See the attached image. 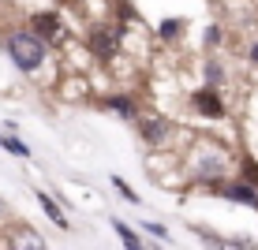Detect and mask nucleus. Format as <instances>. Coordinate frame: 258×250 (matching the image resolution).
I'll use <instances>...</instances> for the list:
<instances>
[{"mask_svg": "<svg viewBox=\"0 0 258 250\" xmlns=\"http://www.w3.org/2000/svg\"><path fill=\"white\" fill-rule=\"evenodd\" d=\"M0 45H4L8 60H12L23 75H38V71L45 67V60H49V45L34 30H8Z\"/></svg>", "mask_w": 258, "mask_h": 250, "instance_id": "f257e3e1", "label": "nucleus"}, {"mask_svg": "<svg viewBox=\"0 0 258 250\" xmlns=\"http://www.w3.org/2000/svg\"><path fill=\"white\" fill-rule=\"evenodd\" d=\"M120 41H123V26H94L90 30V52L101 64L120 56Z\"/></svg>", "mask_w": 258, "mask_h": 250, "instance_id": "f03ea898", "label": "nucleus"}, {"mask_svg": "<svg viewBox=\"0 0 258 250\" xmlns=\"http://www.w3.org/2000/svg\"><path fill=\"white\" fill-rule=\"evenodd\" d=\"M191 109L199 116H206V120H221L225 116V101H221L217 86H202V90L191 94Z\"/></svg>", "mask_w": 258, "mask_h": 250, "instance_id": "7ed1b4c3", "label": "nucleus"}, {"mask_svg": "<svg viewBox=\"0 0 258 250\" xmlns=\"http://www.w3.org/2000/svg\"><path fill=\"white\" fill-rule=\"evenodd\" d=\"M191 172H195V180H202V183H217L221 176H225V157L213 153V149H202V157L191 164Z\"/></svg>", "mask_w": 258, "mask_h": 250, "instance_id": "20e7f679", "label": "nucleus"}, {"mask_svg": "<svg viewBox=\"0 0 258 250\" xmlns=\"http://www.w3.org/2000/svg\"><path fill=\"white\" fill-rule=\"evenodd\" d=\"M139 135L146 146H165L168 135H172V123L165 116H146V120H139Z\"/></svg>", "mask_w": 258, "mask_h": 250, "instance_id": "39448f33", "label": "nucleus"}, {"mask_svg": "<svg viewBox=\"0 0 258 250\" xmlns=\"http://www.w3.org/2000/svg\"><path fill=\"white\" fill-rule=\"evenodd\" d=\"M221 194H225L228 202H236V205H247V209H258V187H251L247 180L225 183V187H221Z\"/></svg>", "mask_w": 258, "mask_h": 250, "instance_id": "423d86ee", "label": "nucleus"}, {"mask_svg": "<svg viewBox=\"0 0 258 250\" xmlns=\"http://www.w3.org/2000/svg\"><path fill=\"white\" fill-rule=\"evenodd\" d=\"M30 23H34L30 30L38 34L41 41H52V38H60V34H64V30H60V19H56L52 12H41V15H34Z\"/></svg>", "mask_w": 258, "mask_h": 250, "instance_id": "0eeeda50", "label": "nucleus"}, {"mask_svg": "<svg viewBox=\"0 0 258 250\" xmlns=\"http://www.w3.org/2000/svg\"><path fill=\"white\" fill-rule=\"evenodd\" d=\"M105 109H112V116H120V120H135V116H139L135 101H131V97H123V94L105 97Z\"/></svg>", "mask_w": 258, "mask_h": 250, "instance_id": "6e6552de", "label": "nucleus"}, {"mask_svg": "<svg viewBox=\"0 0 258 250\" xmlns=\"http://www.w3.org/2000/svg\"><path fill=\"white\" fill-rule=\"evenodd\" d=\"M38 202H41V209H45V217H49V220H52V224H56L60 231H71V220L64 217V209H60V205L52 202L49 194H38Z\"/></svg>", "mask_w": 258, "mask_h": 250, "instance_id": "1a4fd4ad", "label": "nucleus"}, {"mask_svg": "<svg viewBox=\"0 0 258 250\" xmlns=\"http://www.w3.org/2000/svg\"><path fill=\"white\" fill-rule=\"evenodd\" d=\"M0 146H4L12 157H23V160L30 157V146H26V142H19V138L12 135V131H8V135H0Z\"/></svg>", "mask_w": 258, "mask_h": 250, "instance_id": "9d476101", "label": "nucleus"}, {"mask_svg": "<svg viewBox=\"0 0 258 250\" xmlns=\"http://www.w3.org/2000/svg\"><path fill=\"white\" fill-rule=\"evenodd\" d=\"M202 78H206V86H221V82H225V64L206 60V64H202Z\"/></svg>", "mask_w": 258, "mask_h": 250, "instance_id": "9b49d317", "label": "nucleus"}, {"mask_svg": "<svg viewBox=\"0 0 258 250\" xmlns=\"http://www.w3.org/2000/svg\"><path fill=\"white\" fill-rule=\"evenodd\" d=\"M112 231L120 235V243H123V246H131V250H139V246H142V239L135 235V231H131V224H123V220H112Z\"/></svg>", "mask_w": 258, "mask_h": 250, "instance_id": "f8f14e48", "label": "nucleus"}, {"mask_svg": "<svg viewBox=\"0 0 258 250\" xmlns=\"http://www.w3.org/2000/svg\"><path fill=\"white\" fill-rule=\"evenodd\" d=\"M183 30H187V23H180V19H165L161 26H157V34H161L165 41H176V38H183Z\"/></svg>", "mask_w": 258, "mask_h": 250, "instance_id": "ddd939ff", "label": "nucleus"}, {"mask_svg": "<svg viewBox=\"0 0 258 250\" xmlns=\"http://www.w3.org/2000/svg\"><path fill=\"white\" fill-rule=\"evenodd\" d=\"M239 180H247L251 187H258V164L251 157H243V164H239Z\"/></svg>", "mask_w": 258, "mask_h": 250, "instance_id": "4468645a", "label": "nucleus"}, {"mask_svg": "<svg viewBox=\"0 0 258 250\" xmlns=\"http://www.w3.org/2000/svg\"><path fill=\"white\" fill-rule=\"evenodd\" d=\"M112 187H116V191H120V194H123V198H127L131 205H142V202H139V194H135V187H127V183L120 180V176H112Z\"/></svg>", "mask_w": 258, "mask_h": 250, "instance_id": "2eb2a0df", "label": "nucleus"}, {"mask_svg": "<svg viewBox=\"0 0 258 250\" xmlns=\"http://www.w3.org/2000/svg\"><path fill=\"white\" fill-rule=\"evenodd\" d=\"M146 231H154L161 243H168V228H165V224H157V220H146Z\"/></svg>", "mask_w": 258, "mask_h": 250, "instance_id": "dca6fc26", "label": "nucleus"}, {"mask_svg": "<svg viewBox=\"0 0 258 250\" xmlns=\"http://www.w3.org/2000/svg\"><path fill=\"white\" fill-rule=\"evenodd\" d=\"M217 41H221V26H210L206 30V45H217Z\"/></svg>", "mask_w": 258, "mask_h": 250, "instance_id": "f3484780", "label": "nucleus"}, {"mask_svg": "<svg viewBox=\"0 0 258 250\" xmlns=\"http://www.w3.org/2000/svg\"><path fill=\"white\" fill-rule=\"evenodd\" d=\"M247 56H251V64H258V41L251 45V52H247Z\"/></svg>", "mask_w": 258, "mask_h": 250, "instance_id": "a211bd4d", "label": "nucleus"}, {"mask_svg": "<svg viewBox=\"0 0 258 250\" xmlns=\"http://www.w3.org/2000/svg\"><path fill=\"white\" fill-rule=\"evenodd\" d=\"M0 213H8V205H4V202H0Z\"/></svg>", "mask_w": 258, "mask_h": 250, "instance_id": "6ab92c4d", "label": "nucleus"}]
</instances>
